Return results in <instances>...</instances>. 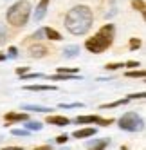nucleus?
Listing matches in <instances>:
<instances>
[{
	"mask_svg": "<svg viewBox=\"0 0 146 150\" xmlns=\"http://www.w3.org/2000/svg\"><path fill=\"white\" fill-rule=\"evenodd\" d=\"M92 11L87 6H76L72 7L65 16V27L72 35H85L92 27Z\"/></svg>",
	"mask_w": 146,
	"mask_h": 150,
	"instance_id": "obj_1",
	"label": "nucleus"
},
{
	"mask_svg": "<svg viewBox=\"0 0 146 150\" xmlns=\"http://www.w3.org/2000/svg\"><path fill=\"white\" fill-rule=\"evenodd\" d=\"M114 35H116V27L114 25H103L98 31L96 36H92V38L87 40L85 45H87V49L90 52H103V51H107L112 45Z\"/></svg>",
	"mask_w": 146,
	"mask_h": 150,
	"instance_id": "obj_2",
	"label": "nucleus"
},
{
	"mask_svg": "<svg viewBox=\"0 0 146 150\" xmlns=\"http://www.w3.org/2000/svg\"><path fill=\"white\" fill-rule=\"evenodd\" d=\"M29 15H31V6L29 2L22 0V2H16L15 6L7 9V22L15 27H22L27 24Z\"/></svg>",
	"mask_w": 146,
	"mask_h": 150,
	"instance_id": "obj_3",
	"label": "nucleus"
},
{
	"mask_svg": "<svg viewBox=\"0 0 146 150\" xmlns=\"http://www.w3.org/2000/svg\"><path fill=\"white\" fill-rule=\"evenodd\" d=\"M119 127L123 130H128V132H135V130H141L144 127V121L139 114L135 112H128V114H123L121 120H119Z\"/></svg>",
	"mask_w": 146,
	"mask_h": 150,
	"instance_id": "obj_4",
	"label": "nucleus"
},
{
	"mask_svg": "<svg viewBox=\"0 0 146 150\" xmlns=\"http://www.w3.org/2000/svg\"><path fill=\"white\" fill-rule=\"evenodd\" d=\"M29 52H31V56H33V58H44L47 54V47L41 45V44H36V45H33V47L29 49Z\"/></svg>",
	"mask_w": 146,
	"mask_h": 150,
	"instance_id": "obj_5",
	"label": "nucleus"
},
{
	"mask_svg": "<svg viewBox=\"0 0 146 150\" xmlns=\"http://www.w3.org/2000/svg\"><path fill=\"white\" fill-rule=\"evenodd\" d=\"M47 123L51 125H60V127H65L69 125V120L65 116H47Z\"/></svg>",
	"mask_w": 146,
	"mask_h": 150,
	"instance_id": "obj_6",
	"label": "nucleus"
},
{
	"mask_svg": "<svg viewBox=\"0 0 146 150\" xmlns=\"http://www.w3.org/2000/svg\"><path fill=\"white\" fill-rule=\"evenodd\" d=\"M47 6H49V0H40V4L36 6V15H34V18H36V20H41V18L45 16Z\"/></svg>",
	"mask_w": 146,
	"mask_h": 150,
	"instance_id": "obj_7",
	"label": "nucleus"
},
{
	"mask_svg": "<svg viewBox=\"0 0 146 150\" xmlns=\"http://www.w3.org/2000/svg\"><path fill=\"white\" fill-rule=\"evenodd\" d=\"M27 114H16V112H9L6 114V121L7 123H13V121H27Z\"/></svg>",
	"mask_w": 146,
	"mask_h": 150,
	"instance_id": "obj_8",
	"label": "nucleus"
},
{
	"mask_svg": "<svg viewBox=\"0 0 146 150\" xmlns=\"http://www.w3.org/2000/svg\"><path fill=\"white\" fill-rule=\"evenodd\" d=\"M98 130L96 128H81V130H76L74 132V137H78V139H81V137H90V136H94Z\"/></svg>",
	"mask_w": 146,
	"mask_h": 150,
	"instance_id": "obj_9",
	"label": "nucleus"
},
{
	"mask_svg": "<svg viewBox=\"0 0 146 150\" xmlns=\"http://www.w3.org/2000/svg\"><path fill=\"white\" fill-rule=\"evenodd\" d=\"M107 145H110L108 139H98V141H94V143L88 146V150H105Z\"/></svg>",
	"mask_w": 146,
	"mask_h": 150,
	"instance_id": "obj_10",
	"label": "nucleus"
},
{
	"mask_svg": "<svg viewBox=\"0 0 146 150\" xmlns=\"http://www.w3.org/2000/svg\"><path fill=\"white\" fill-rule=\"evenodd\" d=\"M44 33H45V36H47L49 40H61V35L58 33V31L51 29V27H44Z\"/></svg>",
	"mask_w": 146,
	"mask_h": 150,
	"instance_id": "obj_11",
	"label": "nucleus"
},
{
	"mask_svg": "<svg viewBox=\"0 0 146 150\" xmlns=\"http://www.w3.org/2000/svg\"><path fill=\"white\" fill-rule=\"evenodd\" d=\"M78 123H98L99 116H78Z\"/></svg>",
	"mask_w": 146,
	"mask_h": 150,
	"instance_id": "obj_12",
	"label": "nucleus"
},
{
	"mask_svg": "<svg viewBox=\"0 0 146 150\" xmlns=\"http://www.w3.org/2000/svg\"><path fill=\"white\" fill-rule=\"evenodd\" d=\"M27 91H54L56 87H49V85H27Z\"/></svg>",
	"mask_w": 146,
	"mask_h": 150,
	"instance_id": "obj_13",
	"label": "nucleus"
},
{
	"mask_svg": "<svg viewBox=\"0 0 146 150\" xmlns=\"http://www.w3.org/2000/svg\"><path fill=\"white\" fill-rule=\"evenodd\" d=\"M78 52H79V47L78 45H70V47H67L63 51V54H65V58H70V56H76Z\"/></svg>",
	"mask_w": 146,
	"mask_h": 150,
	"instance_id": "obj_14",
	"label": "nucleus"
},
{
	"mask_svg": "<svg viewBox=\"0 0 146 150\" xmlns=\"http://www.w3.org/2000/svg\"><path fill=\"white\" fill-rule=\"evenodd\" d=\"M25 110H36V112H51V109L47 107H40V105H25Z\"/></svg>",
	"mask_w": 146,
	"mask_h": 150,
	"instance_id": "obj_15",
	"label": "nucleus"
},
{
	"mask_svg": "<svg viewBox=\"0 0 146 150\" xmlns=\"http://www.w3.org/2000/svg\"><path fill=\"white\" fill-rule=\"evenodd\" d=\"M124 103H128V98L126 100H117L114 103H105V105H101V109H114V107H119V105H124Z\"/></svg>",
	"mask_w": 146,
	"mask_h": 150,
	"instance_id": "obj_16",
	"label": "nucleus"
},
{
	"mask_svg": "<svg viewBox=\"0 0 146 150\" xmlns=\"http://www.w3.org/2000/svg\"><path fill=\"white\" fill-rule=\"evenodd\" d=\"M132 6L135 7V9H139V11L144 15L146 13V7H144V0H133V2H132Z\"/></svg>",
	"mask_w": 146,
	"mask_h": 150,
	"instance_id": "obj_17",
	"label": "nucleus"
},
{
	"mask_svg": "<svg viewBox=\"0 0 146 150\" xmlns=\"http://www.w3.org/2000/svg\"><path fill=\"white\" fill-rule=\"evenodd\" d=\"M126 76L128 78H144L146 72L144 71H130V72H126Z\"/></svg>",
	"mask_w": 146,
	"mask_h": 150,
	"instance_id": "obj_18",
	"label": "nucleus"
},
{
	"mask_svg": "<svg viewBox=\"0 0 146 150\" xmlns=\"http://www.w3.org/2000/svg\"><path fill=\"white\" fill-rule=\"evenodd\" d=\"M40 128H41L40 121H29L27 123V130H40Z\"/></svg>",
	"mask_w": 146,
	"mask_h": 150,
	"instance_id": "obj_19",
	"label": "nucleus"
},
{
	"mask_svg": "<svg viewBox=\"0 0 146 150\" xmlns=\"http://www.w3.org/2000/svg\"><path fill=\"white\" fill-rule=\"evenodd\" d=\"M141 47V40H137V38H132L130 40V49L133 51V49H139Z\"/></svg>",
	"mask_w": 146,
	"mask_h": 150,
	"instance_id": "obj_20",
	"label": "nucleus"
},
{
	"mask_svg": "<svg viewBox=\"0 0 146 150\" xmlns=\"http://www.w3.org/2000/svg\"><path fill=\"white\" fill-rule=\"evenodd\" d=\"M61 109H76V107H83V103H72V105H65V103H60Z\"/></svg>",
	"mask_w": 146,
	"mask_h": 150,
	"instance_id": "obj_21",
	"label": "nucleus"
},
{
	"mask_svg": "<svg viewBox=\"0 0 146 150\" xmlns=\"http://www.w3.org/2000/svg\"><path fill=\"white\" fill-rule=\"evenodd\" d=\"M58 72H61V74H72V72H79V69H58Z\"/></svg>",
	"mask_w": 146,
	"mask_h": 150,
	"instance_id": "obj_22",
	"label": "nucleus"
},
{
	"mask_svg": "<svg viewBox=\"0 0 146 150\" xmlns=\"http://www.w3.org/2000/svg\"><path fill=\"white\" fill-rule=\"evenodd\" d=\"M123 67V63H110V65H107L108 71H116V69H121Z\"/></svg>",
	"mask_w": 146,
	"mask_h": 150,
	"instance_id": "obj_23",
	"label": "nucleus"
},
{
	"mask_svg": "<svg viewBox=\"0 0 146 150\" xmlns=\"http://www.w3.org/2000/svg\"><path fill=\"white\" fill-rule=\"evenodd\" d=\"M137 98H139V100H142V98H144V94H142V92H139V94H130V96H128V100H137Z\"/></svg>",
	"mask_w": 146,
	"mask_h": 150,
	"instance_id": "obj_24",
	"label": "nucleus"
},
{
	"mask_svg": "<svg viewBox=\"0 0 146 150\" xmlns=\"http://www.w3.org/2000/svg\"><path fill=\"white\" fill-rule=\"evenodd\" d=\"M27 71H29L27 67H18V69H16V72H18V76H24V74H25Z\"/></svg>",
	"mask_w": 146,
	"mask_h": 150,
	"instance_id": "obj_25",
	"label": "nucleus"
},
{
	"mask_svg": "<svg viewBox=\"0 0 146 150\" xmlns=\"http://www.w3.org/2000/svg\"><path fill=\"white\" fill-rule=\"evenodd\" d=\"M16 54H18V51H16L15 47H9V56H11V58H15Z\"/></svg>",
	"mask_w": 146,
	"mask_h": 150,
	"instance_id": "obj_26",
	"label": "nucleus"
},
{
	"mask_svg": "<svg viewBox=\"0 0 146 150\" xmlns=\"http://www.w3.org/2000/svg\"><path fill=\"white\" fill-rule=\"evenodd\" d=\"M67 139H69L67 136H58V137H56V141H58V143H67Z\"/></svg>",
	"mask_w": 146,
	"mask_h": 150,
	"instance_id": "obj_27",
	"label": "nucleus"
},
{
	"mask_svg": "<svg viewBox=\"0 0 146 150\" xmlns=\"http://www.w3.org/2000/svg\"><path fill=\"white\" fill-rule=\"evenodd\" d=\"M13 134H15V136H27L29 132H27V130H13Z\"/></svg>",
	"mask_w": 146,
	"mask_h": 150,
	"instance_id": "obj_28",
	"label": "nucleus"
},
{
	"mask_svg": "<svg viewBox=\"0 0 146 150\" xmlns=\"http://www.w3.org/2000/svg\"><path fill=\"white\" fill-rule=\"evenodd\" d=\"M2 150H22V146H6Z\"/></svg>",
	"mask_w": 146,
	"mask_h": 150,
	"instance_id": "obj_29",
	"label": "nucleus"
},
{
	"mask_svg": "<svg viewBox=\"0 0 146 150\" xmlns=\"http://www.w3.org/2000/svg\"><path fill=\"white\" fill-rule=\"evenodd\" d=\"M34 150H51V145H44V146H38Z\"/></svg>",
	"mask_w": 146,
	"mask_h": 150,
	"instance_id": "obj_30",
	"label": "nucleus"
},
{
	"mask_svg": "<svg viewBox=\"0 0 146 150\" xmlns=\"http://www.w3.org/2000/svg\"><path fill=\"white\" fill-rule=\"evenodd\" d=\"M2 60H6V56H4V54H0V62H2Z\"/></svg>",
	"mask_w": 146,
	"mask_h": 150,
	"instance_id": "obj_31",
	"label": "nucleus"
},
{
	"mask_svg": "<svg viewBox=\"0 0 146 150\" xmlns=\"http://www.w3.org/2000/svg\"><path fill=\"white\" fill-rule=\"evenodd\" d=\"M0 40H2V36H0Z\"/></svg>",
	"mask_w": 146,
	"mask_h": 150,
	"instance_id": "obj_32",
	"label": "nucleus"
}]
</instances>
